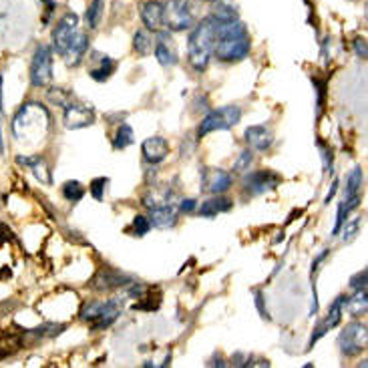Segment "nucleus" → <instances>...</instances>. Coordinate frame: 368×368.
Returning <instances> with one entry per match:
<instances>
[{"label":"nucleus","instance_id":"7ed1b4c3","mask_svg":"<svg viewBox=\"0 0 368 368\" xmlns=\"http://www.w3.org/2000/svg\"><path fill=\"white\" fill-rule=\"evenodd\" d=\"M215 45V19L209 14L204 21L191 26L189 41H187V57L189 65L197 72H204L209 65Z\"/></svg>","mask_w":368,"mask_h":368},{"label":"nucleus","instance_id":"dca6fc26","mask_svg":"<svg viewBox=\"0 0 368 368\" xmlns=\"http://www.w3.org/2000/svg\"><path fill=\"white\" fill-rule=\"evenodd\" d=\"M17 163L26 167V169H30L41 184H52V173H50V167H48L45 157H41V155H19Z\"/></svg>","mask_w":368,"mask_h":368},{"label":"nucleus","instance_id":"6ab92c4d","mask_svg":"<svg viewBox=\"0 0 368 368\" xmlns=\"http://www.w3.org/2000/svg\"><path fill=\"white\" fill-rule=\"evenodd\" d=\"M149 224L153 228H159V230H167V228H173L177 224V209L173 204L162 207H151L149 211Z\"/></svg>","mask_w":368,"mask_h":368},{"label":"nucleus","instance_id":"f704fd0d","mask_svg":"<svg viewBox=\"0 0 368 368\" xmlns=\"http://www.w3.org/2000/svg\"><path fill=\"white\" fill-rule=\"evenodd\" d=\"M107 182H109L107 177H97V180H93L91 182V193L97 202L103 200V193H105V185H107Z\"/></svg>","mask_w":368,"mask_h":368},{"label":"nucleus","instance_id":"aec40b11","mask_svg":"<svg viewBox=\"0 0 368 368\" xmlns=\"http://www.w3.org/2000/svg\"><path fill=\"white\" fill-rule=\"evenodd\" d=\"M141 21L147 26V30H162L163 26V2L159 0H149L141 8Z\"/></svg>","mask_w":368,"mask_h":368},{"label":"nucleus","instance_id":"f8f14e48","mask_svg":"<svg viewBox=\"0 0 368 368\" xmlns=\"http://www.w3.org/2000/svg\"><path fill=\"white\" fill-rule=\"evenodd\" d=\"M153 55L162 67L177 65L180 57H177V48H175V43H173L169 30H157V37L153 41Z\"/></svg>","mask_w":368,"mask_h":368},{"label":"nucleus","instance_id":"ea45409f","mask_svg":"<svg viewBox=\"0 0 368 368\" xmlns=\"http://www.w3.org/2000/svg\"><path fill=\"white\" fill-rule=\"evenodd\" d=\"M314 81V87H316V91H318V115H320V111H322L324 107V93H326V83L324 81H318V79H312Z\"/></svg>","mask_w":368,"mask_h":368},{"label":"nucleus","instance_id":"f03ea898","mask_svg":"<svg viewBox=\"0 0 368 368\" xmlns=\"http://www.w3.org/2000/svg\"><path fill=\"white\" fill-rule=\"evenodd\" d=\"M48 129H50V113L45 105L35 101L24 103L12 119V135L19 141L32 143L45 139Z\"/></svg>","mask_w":368,"mask_h":368},{"label":"nucleus","instance_id":"c9c22d12","mask_svg":"<svg viewBox=\"0 0 368 368\" xmlns=\"http://www.w3.org/2000/svg\"><path fill=\"white\" fill-rule=\"evenodd\" d=\"M253 296H255V308H258V312H260V316L262 318H266V320H270V314H268V308H266V298H264V292L262 290H253Z\"/></svg>","mask_w":368,"mask_h":368},{"label":"nucleus","instance_id":"f257e3e1","mask_svg":"<svg viewBox=\"0 0 368 368\" xmlns=\"http://www.w3.org/2000/svg\"><path fill=\"white\" fill-rule=\"evenodd\" d=\"M252 41L248 26L240 19L235 21H217L215 19V45L213 55L217 61L233 63V61H244L250 55Z\"/></svg>","mask_w":368,"mask_h":368},{"label":"nucleus","instance_id":"7c9ffc66","mask_svg":"<svg viewBox=\"0 0 368 368\" xmlns=\"http://www.w3.org/2000/svg\"><path fill=\"white\" fill-rule=\"evenodd\" d=\"M358 228H360V217H354V220H350V222H345L342 224V242L348 244V242H352L354 238H356V233H358Z\"/></svg>","mask_w":368,"mask_h":368},{"label":"nucleus","instance_id":"ddd939ff","mask_svg":"<svg viewBox=\"0 0 368 368\" xmlns=\"http://www.w3.org/2000/svg\"><path fill=\"white\" fill-rule=\"evenodd\" d=\"M133 280L117 270H111V268H105V270H99L95 278H93L91 286L99 292H109V290H117V288H125L129 286Z\"/></svg>","mask_w":368,"mask_h":368},{"label":"nucleus","instance_id":"c85d7f7f","mask_svg":"<svg viewBox=\"0 0 368 368\" xmlns=\"http://www.w3.org/2000/svg\"><path fill=\"white\" fill-rule=\"evenodd\" d=\"M63 195L65 200L70 202V204H77L85 197V187L79 184V182H67L63 185Z\"/></svg>","mask_w":368,"mask_h":368},{"label":"nucleus","instance_id":"c03bdc74","mask_svg":"<svg viewBox=\"0 0 368 368\" xmlns=\"http://www.w3.org/2000/svg\"><path fill=\"white\" fill-rule=\"evenodd\" d=\"M41 2L46 6V12H48V14L55 10V0H41Z\"/></svg>","mask_w":368,"mask_h":368},{"label":"nucleus","instance_id":"49530a36","mask_svg":"<svg viewBox=\"0 0 368 368\" xmlns=\"http://www.w3.org/2000/svg\"><path fill=\"white\" fill-rule=\"evenodd\" d=\"M4 153V137H2V127H0V155Z\"/></svg>","mask_w":368,"mask_h":368},{"label":"nucleus","instance_id":"f3484780","mask_svg":"<svg viewBox=\"0 0 368 368\" xmlns=\"http://www.w3.org/2000/svg\"><path fill=\"white\" fill-rule=\"evenodd\" d=\"M231 187V175L224 169H206L204 171V189L220 195L224 191H228Z\"/></svg>","mask_w":368,"mask_h":368},{"label":"nucleus","instance_id":"bb28decb","mask_svg":"<svg viewBox=\"0 0 368 368\" xmlns=\"http://www.w3.org/2000/svg\"><path fill=\"white\" fill-rule=\"evenodd\" d=\"M133 137H135L133 129H131L127 123H121L119 129L115 131V137H113V147H115V149H125V147H129V145L135 141Z\"/></svg>","mask_w":368,"mask_h":368},{"label":"nucleus","instance_id":"a211bd4d","mask_svg":"<svg viewBox=\"0 0 368 368\" xmlns=\"http://www.w3.org/2000/svg\"><path fill=\"white\" fill-rule=\"evenodd\" d=\"M91 59V70H89V75H91V79H95L97 83H105L117 69V63L111 59V57H107V55H103V52H93Z\"/></svg>","mask_w":368,"mask_h":368},{"label":"nucleus","instance_id":"423d86ee","mask_svg":"<svg viewBox=\"0 0 368 368\" xmlns=\"http://www.w3.org/2000/svg\"><path fill=\"white\" fill-rule=\"evenodd\" d=\"M242 121V109L238 105H226L207 113L200 125V137H206L213 131H228Z\"/></svg>","mask_w":368,"mask_h":368},{"label":"nucleus","instance_id":"4be33fe9","mask_svg":"<svg viewBox=\"0 0 368 368\" xmlns=\"http://www.w3.org/2000/svg\"><path fill=\"white\" fill-rule=\"evenodd\" d=\"M346 308H348V312H350L352 318H360V316H365L368 308L367 290H358V292H354L352 298L346 300Z\"/></svg>","mask_w":368,"mask_h":368},{"label":"nucleus","instance_id":"412c9836","mask_svg":"<svg viewBox=\"0 0 368 368\" xmlns=\"http://www.w3.org/2000/svg\"><path fill=\"white\" fill-rule=\"evenodd\" d=\"M231 207H233V202H231L230 197H224V195L220 193L217 197H211V200L204 202L202 206L197 207V211H200L202 217H215L217 213L230 211Z\"/></svg>","mask_w":368,"mask_h":368},{"label":"nucleus","instance_id":"4468645a","mask_svg":"<svg viewBox=\"0 0 368 368\" xmlns=\"http://www.w3.org/2000/svg\"><path fill=\"white\" fill-rule=\"evenodd\" d=\"M141 151H143L145 162L151 163V165H157V163L165 162V157L169 155V143H167L165 137L155 135V137H149L143 141Z\"/></svg>","mask_w":368,"mask_h":368},{"label":"nucleus","instance_id":"2f4dec72","mask_svg":"<svg viewBox=\"0 0 368 368\" xmlns=\"http://www.w3.org/2000/svg\"><path fill=\"white\" fill-rule=\"evenodd\" d=\"M252 162H253L252 149L242 151V153H240V157H238V162L233 163V171H238V173L248 171V169H250V165H252Z\"/></svg>","mask_w":368,"mask_h":368},{"label":"nucleus","instance_id":"393cba45","mask_svg":"<svg viewBox=\"0 0 368 368\" xmlns=\"http://www.w3.org/2000/svg\"><path fill=\"white\" fill-rule=\"evenodd\" d=\"M103 12H105V2L103 0H93L89 8H87V12H85V23L91 30H95L101 24Z\"/></svg>","mask_w":368,"mask_h":368},{"label":"nucleus","instance_id":"a878e982","mask_svg":"<svg viewBox=\"0 0 368 368\" xmlns=\"http://www.w3.org/2000/svg\"><path fill=\"white\" fill-rule=\"evenodd\" d=\"M211 17L217 19V21H235L240 14H238L235 4H230V2H226V0H217V4H215Z\"/></svg>","mask_w":368,"mask_h":368},{"label":"nucleus","instance_id":"1a4fd4ad","mask_svg":"<svg viewBox=\"0 0 368 368\" xmlns=\"http://www.w3.org/2000/svg\"><path fill=\"white\" fill-rule=\"evenodd\" d=\"M79 32H81L79 30V17L75 12H67L52 30V46H55L57 55L65 57Z\"/></svg>","mask_w":368,"mask_h":368},{"label":"nucleus","instance_id":"de8ad7c7","mask_svg":"<svg viewBox=\"0 0 368 368\" xmlns=\"http://www.w3.org/2000/svg\"><path fill=\"white\" fill-rule=\"evenodd\" d=\"M206 2H217V0H206Z\"/></svg>","mask_w":368,"mask_h":368},{"label":"nucleus","instance_id":"4c0bfd02","mask_svg":"<svg viewBox=\"0 0 368 368\" xmlns=\"http://www.w3.org/2000/svg\"><path fill=\"white\" fill-rule=\"evenodd\" d=\"M326 332H328V326H326V324H324V322L316 324V328H314V332H312V338H310V342H308V350H310L312 346L316 345V342H318V340L322 338L324 334H326Z\"/></svg>","mask_w":368,"mask_h":368},{"label":"nucleus","instance_id":"39448f33","mask_svg":"<svg viewBox=\"0 0 368 368\" xmlns=\"http://www.w3.org/2000/svg\"><path fill=\"white\" fill-rule=\"evenodd\" d=\"M195 24V8L191 0L163 2V26L171 32H182Z\"/></svg>","mask_w":368,"mask_h":368},{"label":"nucleus","instance_id":"0eeeda50","mask_svg":"<svg viewBox=\"0 0 368 368\" xmlns=\"http://www.w3.org/2000/svg\"><path fill=\"white\" fill-rule=\"evenodd\" d=\"M52 81V48L39 45L30 61V85L43 89Z\"/></svg>","mask_w":368,"mask_h":368},{"label":"nucleus","instance_id":"9d476101","mask_svg":"<svg viewBox=\"0 0 368 368\" xmlns=\"http://www.w3.org/2000/svg\"><path fill=\"white\" fill-rule=\"evenodd\" d=\"M63 111H65V127L70 131H77V129H85L95 123V113L93 109H89L87 105L79 103L72 95L69 99L61 105Z\"/></svg>","mask_w":368,"mask_h":368},{"label":"nucleus","instance_id":"a18cd8bd","mask_svg":"<svg viewBox=\"0 0 368 368\" xmlns=\"http://www.w3.org/2000/svg\"><path fill=\"white\" fill-rule=\"evenodd\" d=\"M2 85H4V79H2V72H0V111H2Z\"/></svg>","mask_w":368,"mask_h":368},{"label":"nucleus","instance_id":"6e6552de","mask_svg":"<svg viewBox=\"0 0 368 368\" xmlns=\"http://www.w3.org/2000/svg\"><path fill=\"white\" fill-rule=\"evenodd\" d=\"M368 330L365 322H350L338 336V346L345 356H356L367 350Z\"/></svg>","mask_w":368,"mask_h":368},{"label":"nucleus","instance_id":"c756f323","mask_svg":"<svg viewBox=\"0 0 368 368\" xmlns=\"http://www.w3.org/2000/svg\"><path fill=\"white\" fill-rule=\"evenodd\" d=\"M63 328H65L63 324H45V326H39V328L30 330V334L32 336H41V338H52V336L61 334Z\"/></svg>","mask_w":368,"mask_h":368},{"label":"nucleus","instance_id":"473e14b6","mask_svg":"<svg viewBox=\"0 0 368 368\" xmlns=\"http://www.w3.org/2000/svg\"><path fill=\"white\" fill-rule=\"evenodd\" d=\"M367 278H368L367 268H365V270H360L356 276L350 278V290H352V292H358V290H367Z\"/></svg>","mask_w":368,"mask_h":368},{"label":"nucleus","instance_id":"79ce46f5","mask_svg":"<svg viewBox=\"0 0 368 368\" xmlns=\"http://www.w3.org/2000/svg\"><path fill=\"white\" fill-rule=\"evenodd\" d=\"M354 50H356V57L367 59V41H365V39H354Z\"/></svg>","mask_w":368,"mask_h":368},{"label":"nucleus","instance_id":"cd10ccee","mask_svg":"<svg viewBox=\"0 0 368 368\" xmlns=\"http://www.w3.org/2000/svg\"><path fill=\"white\" fill-rule=\"evenodd\" d=\"M133 48L137 50L141 57H147L153 50V39L149 37L147 30H137L133 37Z\"/></svg>","mask_w":368,"mask_h":368},{"label":"nucleus","instance_id":"37998d69","mask_svg":"<svg viewBox=\"0 0 368 368\" xmlns=\"http://www.w3.org/2000/svg\"><path fill=\"white\" fill-rule=\"evenodd\" d=\"M336 191H338V182H332V187H330V191L326 193V200H324V204H330Z\"/></svg>","mask_w":368,"mask_h":368},{"label":"nucleus","instance_id":"2eb2a0df","mask_svg":"<svg viewBox=\"0 0 368 368\" xmlns=\"http://www.w3.org/2000/svg\"><path fill=\"white\" fill-rule=\"evenodd\" d=\"M244 139H246L248 147L253 151H268L274 143V133L264 125H252L246 129Z\"/></svg>","mask_w":368,"mask_h":368},{"label":"nucleus","instance_id":"e433bc0d","mask_svg":"<svg viewBox=\"0 0 368 368\" xmlns=\"http://www.w3.org/2000/svg\"><path fill=\"white\" fill-rule=\"evenodd\" d=\"M350 211L346 209L345 202L338 206V213H336V224H334V230H332V235H338L340 233V228H342V224L346 222V215H348Z\"/></svg>","mask_w":368,"mask_h":368},{"label":"nucleus","instance_id":"b1692460","mask_svg":"<svg viewBox=\"0 0 368 368\" xmlns=\"http://www.w3.org/2000/svg\"><path fill=\"white\" fill-rule=\"evenodd\" d=\"M346 300H348V296H338V298L332 302V306H330V310H328V316L324 318L322 322L328 326V330L330 328H336L338 324H340V320H342V310L346 308Z\"/></svg>","mask_w":368,"mask_h":368},{"label":"nucleus","instance_id":"9b49d317","mask_svg":"<svg viewBox=\"0 0 368 368\" xmlns=\"http://www.w3.org/2000/svg\"><path fill=\"white\" fill-rule=\"evenodd\" d=\"M280 184H282V177L274 171H268V169L252 171V173L244 175V182H242L244 189L252 195H264V193L276 189Z\"/></svg>","mask_w":368,"mask_h":368},{"label":"nucleus","instance_id":"20e7f679","mask_svg":"<svg viewBox=\"0 0 368 368\" xmlns=\"http://www.w3.org/2000/svg\"><path fill=\"white\" fill-rule=\"evenodd\" d=\"M121 310H123L121 300H101L87 304L81 310V318L91 324L93 330H105L121 316Z\"/></svg>","mask_w":368,"mask_h":368},{"label":"nucleus","instance_id":"5701e85b","mask_svg":"<svg viewBox=\"0 0 368 368\" xmlns=\"http://www.w3.org/2000/svg\"><path fill=\"white\" fill-rule=\"evenodd\" d=\"M362 184H365V173H362L360 167H354V169L348 173V177H346L345 200L346 197H356V195H360Z\"/></svg>","mask_w":368,"mask_h":368},{"label":"nucleus","instance_id":"72a5a7b5","mask_svg":"<svg viewBox=\"0 0 368 368\" xmlns=\"http://www.w3.org/2000/svg\"><path fill=\"white\" fill-rule=\"evenodd\" d=\"M149 230H151L149 220H147L145 215H135V220H133V231H135V235L143 238L145 233H149Z\"/></svg>","mask_w":368,"mask_h":368},{"label":"nucleus","instance_id":"a19ab883","mask_svg":"<svg viewBox=\"0 0 368 368\" xmlns=\"http://www.w3.org/2000/svg\"><path fill=\"white\" fill-rule=\"evenodd\" d=\"M195 209H197V200H193V197L180 202V211H182V213H191V211H195Z\"/></svg>","mask_w":368,"mask_h":368},{"label":"nucleus","instance_id":"58836bf2","mask_svg":"<svg viewBox=\"0 0 368 368\" xmlns=\"http://www.w3.org/2000/svg\"><path fill=\"white\" fill-rule=\"evenodd\" d=\"M318 147H320V151H322L324 171H326V173H332V171H334V169H332V151H330L328 147H324L322 143H318Z\"/></svg>","mask_w":368,"mask_h":368}]
</instances>
